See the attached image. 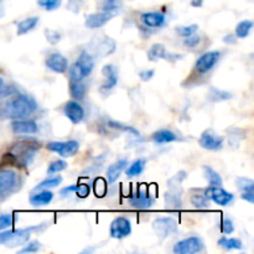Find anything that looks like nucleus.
I'll return each instance as SVG.
<instances>
[{
  "label": "nucleus",
  "instance_id": "a211bd4d",
  "mask_svg": "<svg viewBox=\"0 0 254 254\" xmlns=\"http://www.w3.org/2000/svg\"><path fill=\"white\" fill-rule=\"evenodd\" d=\"M114 17L113 14H109V12L101 11L96 12V14H91L87 16L86 21H84V25L88 29H99V27L104 26L107 22L111 21Z\"/></svg>",
  "mask_w": 254,
  "mask_h": 254
},
{
  "label": "nucleus",
  "instance_id": "dca6fc26",
  "mask_svg": "<svg viewBox=\"0 0 254 254\" xmlns=\"http://www.w3.org/2000/svg\"><path fill=\"white\" fill-rule=\"evenodd\" d=\"M11 129L15 134H36L39 131V126L36 122L30 119H14L11 122Z\"/></svg>",
  "mask_w": 254,
  "mask_h": 254
},
{
  "label": "nucleus",
  "instance_id": "f704fd0d",
  "mask_svg": "<svg viewBox=\"0 0 254 254\" xmlns=\"http://www.w3.org/2000/svg\"><path fill=\"white\" fill-rule=\"evenodd\" d=\"M104 159H107V156L101 155L99 158H97L96 160L93 161V164H92L89 168H87V170H84L83 173H82V175L89 176V175H94V174L98 173V171L102 169V166H103Z\"/></svg>",
  "mask_w": 254,
  "mask_h": 254
},
{
  "label": "nucleus",
  "instance_id": "a18cd8bd",
  "mask_svg": "<svg viewBox=\"0 0 254 254\" xmlns=\"http://www.w3.org/2000/svg\"><path fill=\"white\" fill-rule=\"evenodd\" d=\"M41 248V243L39 241H32L29 245L25 246L21 251H19V253H36L37 251H40Z\"/></svg>",
  "mask_w": 254,
  "mask_h": 254
},
{
  "label": "nucleus",
  "instance_id": "5701e85b",
  "mask_svg": "<svg viewBox=\"0 0 254 254\" xmlns=\"http://www.w3.org/2000/svg\"><path fill=\"white\" fill-rule=\"evenodd\" d=\"M39 21L40 19L37 16H30V17H26V19L21 20V21L17 24V35L21 36V35H25L27 34V32L32 31V30L37 26Z\"/></svg>",
  "mask_w": 254,
  "mask_h": 254
},
{
  "label": "nucleus",
  "instance_id": "2f4dec72",
  "mask_svg": "<svg viewBox=\"0 0 254 254\" xmlns=\"http://www.w3.org/2000/svg\"><path fill=\"white\" fill-rule=\"evenodd\" d=\"M232 98V94L230 92L222 91V89H218L212 87L208 92V99L212 102H222V101H227V99Z\"/></svg>",
  "mask_w": 254,
  "mask_h": 254
},
{
  "label": "nucleus",
  "instance_id": "aec40b11",
  "mask_svg": "<svg viewBox=\"0 0 254 254\" xmlns=\"http://www.w3.org/2000/svg\"><path fill=\"white\" fill-rule=\"evenodd\" d=\"M128 166V159H121V160L116 161L112 165L108 166L107 169V180L109 184H114L119 179V176L122 175L126 168Z\"/></svg>",
  "mask_w": 254,
  "mask_h": 254
},
{
  "label": "nucleus",
  "instance_id": "e433bc0d",
  "mask_svg": "<svg viewBox=\"0 0 254 254\" xmlns=\"http://www.w3.org/2000/svg\"><path fill=\"white\" fill-rule=\"evenodd\" d=\"M67 166H68V164L64 160H55L52 161L49 165V168H47V174H49V175H52V174L61 173L64 169H67Z\"/></svg>",
  "mask_w": 254,
  "mask_h": 254
},
{
  "label": "nucleus",
  "instance_id": "7ed1b4c3",
  "mask_svg": "<svg viewBox=\"0 0 254 254\" xmlns=\"http://www.w3.org/2000/svg\"><path fill=\"white\" fill-rule=\"evenodd\" d=\"M94 59L88 51H82L77 61L69 67V78L72 82H81L92 73Z\"/></svg>",
  "mask_w": 254,
  "mask_h": 254
},
{
  "label": "nucleus",
  "instance_id": "49530a36",
  "mask_svg": "<svg viewBox=\"0 0 254 254\" xmlns=\"http://www.w3.org/2000/svg\"><path fill=\"white\" fill-rule=\"evenodd\" d=\"M201 42V37L197 34H192L188 37H184V45L188 47H196Z\"/></svg>",
  "mask_w": 254,
  "mask_h": 254
},
{
  "label": "nucleus",
  "instance_id": "20e7f679",
  "mask_svg": "<svg viewBox=\"0 0 254 254\" xmlns=\"http://www.w3.org/2000/svg\"><path fill=\"white\" fill-rule=\"evenodd\" d=\"M47 150L52 153L59 154L62 158H71L78 153L79 143L77 140H67V141H50L46 145Z\"/></svg>",
  "mask_w": 254,
  "mask_h": 254
},
{
  "label": "nucleus",
  "instance_id": "c9c22d12",
  "mask_svg": "<svg viewBox=\"0 0 254 254\" xmlns=\"http://www.w3.org/2000/svg\"><path fill=\"white\" fill-rule=\"evenodd\" d=\"M236 185L240 189L242 192L245 191H254V181L250 178H237L236 180Z\"/></svg>",
  "mask_w": 254,
  "mask_h": 254
},
{
  "label": "nucleus",
  "instance_id": "393cba45",
  "mask_svg": "<svg viewBox=\"0 0 254 254\" xmlns=\"http://www.w3.org/2000/svg\"><path fill=\"white\" fill-rule=\"evenodd\" d=\"M165 202L168 207L171 208H181L183 201H181V191L173 189L171 191L165 193Z\"/></svg>",
  "mask_w": 254,
  "mask_h": 254
},
{
  "label": "nucleus",
  "instance_id": "4d7b16f0",
  "mask_svg": "<svg viewBox=\"0 0 254 254\" xmlns=\"http://www.w3.org/2000/svg\"><path fill=\"white\" fill-rule=\"evenodd\" d=\"M4 12H5V10H4V5H2V2L0 1V19H1V17L4 16Z\"/></svg>",
  "mask_w": 254,
  "mask_h": 254
},
{
  "label": "nucleus",
  "instance_id": "6ab92c4d",
  "mask_svg": "<svg viewBox=\"0 0 254 254\" xmlns=\"http://www.w3.org/2000/svg\"><path fill=\"white\" fill-rule=\"evenodd\" d=\"M102 73L104 76V82L102 84V91H111L118 83V71L113 64H106L102 68Z\"/></svg>",
  "mask_w": 254,
  "mask_h": 254
},
{
  "label": "nucleus",
  "instance_id": "f8f14e48",
  "mask_svg": "<svg viewBox=\"0 0 254 254\" xmlns=\"http://www.w3.org/2000/svg\"><path fill=\"white\" fill-rule=\"evenodd\" d=\"M223 143H225L223 136L210 133V131H205V133H202L201 134L200 139H198V144H200L201 148L206 149V150H211V151L221 150V149L223 148Z\"/></svg>",
  "mask_w": 254,
  "mask_h": 254
},
{
  "label": "nucleus",
  "instance_id": "864d4df0",
  "mask_svg": "<svg viewBox=\"0 0 254 254\" xmlns=\"http://www.w3.org/2000/svg\"><path fill=\"white\" fill-rule=\"evenodd\" d=\"M241 197L250 203H254V191H245V192H242Z\"/></svg>",
  "mask_w": 254,
  "mask_h": 254
},
{
  "label": "nucleus",
  "instance_id": "423d86ee",
  "mask_svg": "<svg viewBox=\"0 0 254 254\" xmlns=\"http://www.w3.org/2000/svg\"><path fill=\"white\" fill-rule=\"evenodd\" d=\"M203 247H205V245H203L202 240L200 237H197V236H192V237L179 241L174 246L173 251L176 254H193L201 252L203 250Z\"/></svg>",
  "mask_w": 254,
  "mask_h": 254
},
{
  "label": "nucleus",
  "instance_id": "f257e3e1",
  "mask_svg": "<svg viewBox=\"0 0 254 254\" xmlns=\"http://www.w3.org/2000/svg\"><path fill=\"white\" fill-rule=\"evenodd\" d=\"M37 109V103L26 94H16L0 108V119H22Z\"/></svg>",
  "mask_w": 254,
  "mask_h": 254
},
{
  "label": "nucleus",
  "instance_id": "09e8293b",
  "mask_svg": "<svg viewBox=\"0 0 254 254\" xmlns=\"http://www.w3.org/2000/svg\"><path fill=\"white\" fill-rule=\"evenodd\" d=\"M82 4H83L82 0H68V2H67V9L71 10L74 14H77V12H79V10H81Z\"/></svg>",
  "mask_w": 254,
  "mask_h": 254
},
{
  "label": "nucleus",
  "instance_id": "f3484780",
  "mask_svg": "<svg viewBox=\"0 0 254 254\" xmlns=\"http://www.w3.org/2000/svg\"><path fill=\"white\" fill-rule=\"evenodd\" d=\"M140 20L146 27H150V29H158V27L164 26L166 22L165 15L159 11L143 12L140 15Z\"/></svg>",
  "mask_w": 254,
  "mask_h": 254
},
{
  "label": "nucleus",
  "instance_id": "5fc2aeb1",
  "mask_svg": "<svg viewBox=\"0 0 254 254\" xmlns=\"http://www.w3.org/2000/svg\"><path fill=\"white\" fill-rule=\"evenodd\" d=\"M202 2H203V0H191V5L195 7L202 6Z\"/></svg>",
  "mask_w": 254,
  "mask_h": 254
},
{
  "label": "nucleus",
  "instance_id": "de8ad7c7",
  "mask_svg": "<svg viewBox=\"0 0 254 254\" xmlns=\"http://www.w3.org/2000/svg\"><path fill=\"white\" fill-rule=\"evenodd\" d=\"M221 231H222L225 235H232L235 232V225L231 220L228 218H225V220L221 222Z\"/></svg>",
  "mask_w": 254,
  "mask_h": 254
},
{
  "label": "nucleus",
  "instance_id": "4be33fe9",
  "mask_svg": "<svg viewBox=\"0 0 254 254\" xmlns=\"http://www.w3.org/2000/svg\"><path fill=\"white\" fill-rule=\"evenodd\" d=\"M154 141L156 144H168V143H174V141L179 140L178 135H176L174 131L169 130V129H161V130L155 131L151 136Z\"/></svg>",
  "mask_w": 254,
  "mask_h": 254
},
{
  "label": "nucleus",
  "instance_id": "0eeeda50",
  "mask_svg": "<svg viewBox=\"0 0 254 254\" xmlns=\"http://www.w3.org/2000/svg\"><path fill=\"white\" fill-rule=\"evenodd\" d=\"M221 59L220 51H208L201 55L195 64V71L200 74H206L217 64Z\"/></svg>",
  "mask_w": 254,
  "mask_h": 254
},
{
  "label": "nucleus",
  "instance_id": "1a4fd4ad",
  "mask_svg": "<svg viewBox=\"0 0 254 254\" xmlns=\"http://www.w3.org/2000/svg\"><path fill=\"white\" fill-rule=\"evenodd\" d=\"M131 233V222L127 217H116L111 223L109 227V235L114 240H123L130 236Z\"/></svg>",
  "mask_w": 254,
  "mask_h": 254
},
{
  "label": "nucleus",
  "instance_id": "79ce46f5",
  "mask_svg": "<svg viewBox=\"0 0 254 254\" xmlns=\"http://www.w3.org/2000/svg\"><path fill=\"white\" fill-rule=\"evenodd\" d=\"M14 226V216L11 213H2L0 215V231H4Z\"/></svg>",
  "mask_w": 254,
  "mask_h": 254
},
{
  "label": "nucleus",
  "instance_id": "39448f33",
  "mask_svg": "<svg viewBox=\"0 0 254 254\" xmlns=\"http://www.w3.org/2000/svg\"><path fill=\"white\" fill-rule=\"evenodd\" d=\"M153 230L159 240L164 241L178 231V222L171 217H159L153 222Z\"/></svg>",
  "mask_w": 254,
  "mask_h": 254
},
{
  "label": "nucleus",
  "instance_id": "6e6d98bb",
  "mask_svg": "<svg viewBox=\"0 0 254 254\" xmlns=\"http://www.w3.org/2000/svg\"><path fill=\"white\" fill-rule=\"evenodd\" d=\"M223 41L225 42H235L236 41V37H235V35H227V36L225 37V39H223Z\"/></svg>",
  "mask_w": 254,
  "mask_h": 254
},
{
  "label": "nucleus",
  "instance_id": "4c0bfd02",
  "mask_svg": "<svg viewBox=\"0 0 254 254\" xmlns=\"http://www.w3.org/2000/svg\"><path fill=\"white\" fill-rule=\"evenodd\" d=\"M15 93H16V89L12 86H10V84H5L2 78H0V103H1L5 98H7V97L12 96V94Z\"/></svg>",
  "mask_w": 254,
  "mask_h": 254
},
{
  "label": "nucleus",
  "instance_id": "72a5a7b5",
  "mask_svg": "<svg viewBox=\"0 0 254 254\" xmlns=\"http://www.w3.org/2000/svg\"><path fill=\"white\" fill-rule=\"evenodd\" d=\"M69 93L73 97L76 101H79L84 97V93H86V86L81 82H72L69 84Z\"/></svg>",
  "mask_w": 254,
  "mask_h": 254
},
{
  "label": "nucleus",
  "instance_id": "c85d7f7f",
  "mask_svg": "<svg viewBox=\"0 0 254 254\" xmlns=\"http://www.w3.org/2000/svg\"><path fill=\"white\" fill-rule=\"evenodd\" d=\"M108 127L112 129H116V130L119 131H126V133L131 134L135 138H139L140 136V133H139L138 129H135L134 127L128 126V124H123L121 122H116V121H108Z\"/></svg>",
  "mask_w": 254,
  "mask_h": 254
},
{
  "label": "nucleus",
  "instance_id": "473e14b6",
  "mask_svg": "<svg viewBox=\"0 0 254 254\" xmlns=\"http://www.w3.org/2000/svg\"><path fill=\"white\" fill-rule=\"evenodd\" d=\"M253 29V21L252 20H243L236 27V36L238 39H245L250 35L251 30Z\"/></svg>",
  "mask_w": 254,
  "mask_h": 254
},
{
  "label": "nucleus",
  "instance_id": "58836bf2",
  "mask_svg": "<svg viewBox=\"0 0 254 254\" xmlns=\"http://www.w3.org/2000/svg\"><path fill=\"white\" fill-rule=\"evenodd\" d=\"M94 193H96L97 197H103L107 193V183L104 179L98 178L94 180Z\"/></svg>",
  "mask_w": 254,
  "mask_h": 254
},
{
  "label": "nucleus",
  "instance_id": "9b49d317",
  "mask_svg": "<svg viewBox=\"0 0 254 254\" xmlns=\"http://www.w3.org/2000/svg\"><path fill=\"white\" fill-rule=\"evenodd\" d=\"M17 185V175L15 171L9 169L0 170V196H5L11 192Z\"/></svg>",
  "mask_w": 254,
  "mask_h": 254
},
{
  "label": "nucleus",
  "instance_id": "37998d69",
  "mask_svg": "<svg viewBox=\"0 0 254 254\" xmlns=\"http://www.w3.org/2000/svg\"><path fill=\"white\" fill-rule=\"evenodd\" d=\"M76 193L79 198H86L88 197V195L91 193V188L87 184H77Z\"/></svg>",
  "mask_w": 254,
  "mask_h": 254
},
{
  "label": "nucleus",
  "instance_id": "c03bdc74",
  "mask_svg": "<svg viewBox=\"0 0 254 254\" xmlns=\"http://www.w3.org/2000/svg\"><path fill=\"white\" fill-rule=\"evenodd\" d=\"M45 35H46L47 41H49L51 45H56L57 42L61 40V34L55 31V30H50V29L45 30Z\"/></svg>",
  "mask_w": 254,
  "mask_h": 254
},
{
  "label": "nucleus",
  "instance_id": "3c124183",
  "mask_svg": "<svg viewBox=\"0 0 254 254\" xmlns=\"http://www.w3.org/2000/svg\"><path fill=\"white\" fill-rule=\"evenodd\" d=\"M188 178V174L185 173V171H180V173H178V175H175L174 176L173 179H171L170 181H174V185H175V188L176 186H179V184H181L183 183L184 180H185V179ZM169 186H173V184H171V185H169Z\"/></svg>",
  "mask_w": 254,
  "mask_h": 254
},
{
  "label": "nucleus",
  "instance_id": "f03ea898",
  "mask_svg": "<svg viewBox=\"0 0 254 254\" xmlns=\"http://www.w3.org/2000/svg\"><path fill=\"white\" fill-rule=\"evenodd\" d=\"M39 150L40 145L36 141L21 140L12 144L9 153L4 155V159L7 163H11L14 166L27 168L34 161Z\"/></svg>",
  "mask_w": 254,
  "mask_h": 254
},
{
  "label": "nucleus",
  "instance_id": "ea45409f",
  "mask_svg": "<svg viewBox=\"0 0 254 254\" xmlns=\"http://www.w3.org/2000/svg\"><path fill=\"white\" fill-rule=\"evenodd\" d=\"M37 4L42 9L47 10V11H52V10H56L61 6L62 0H37Z\"/></svg>",
  "mask_w": 254,
  "mask_h": 254
},
{
  "label": "nucleus",
  "instance_id": "7c9ffc66",
  "mask_svg": "<svg viewBox=\"0 0 254 254\" xmlns=\"http://www.w3.org/2000/svg\"><path fill=\"white\" fill-rule=\"evenodd\" d=\"M191 205L195 208H198V210H203V208L210 207V198L205 195V193H195V195L191 196L190 198Z\"/></svg>",
  "mask_w": 254,
  "mask_h": 254
},
{
  "label": "nucleus",
  "instance_id": "cd10ccee",
  "mask_svg": "<svg viewBox=\"0 0 254 254\" xmlns=\"http://www.w3.org/2000/svg\"><path fill=\"white\" fill-rule=\"evenodd\" d=\"M62 183V176L60 175H55V176H50V178L45 179L44 181L36 185V188L34 189L35 191H40V190H50V189H55L57 188L59 185H61Z\"/></svg>",
  "mask_w": 254,
  "mask_h": 254
},
{
  "label": "nucleus",
  "instance_id": "2eb2a0df",
  "mask_svg": "<svg viewBox=\"0 0 254 254\" xmlns=\"http://www.w3.org/2000/svg\"><path fill=\"white\" fill-rule=\"evenodd\" d=\"M45 64L56 73H64L68 69V60L61 54H51L45 61Z\"/></svg>",
  "mask_w": 254,
  "mask_h": 254
},
{
  "label": "nucleus",
  "instance_id": "6e6552de",
  "mask_svg": "<svg viewBox=\"0 0 254 254\" xmlns=\"http://www.w3.org/2000/svg\"><path fill=\"white\" fill-rule=\"evenodd\" d=\"M205 195L218 206H228L235 201V195L226 191L221 186H208L205 190Z\"/></svg>",
  "mask_w": 254,
  "mask_h": 254
},
{
  "label": "nucleus",
  "instance_id": "b1692460",
  "mask_svg": "<svg viewBox=\"0 0 254 254\" xmlns=\"http://www.w3.org/2000/svg\"><path fill=\"white\" fill-rule=\"evenodd\" d=\"M145 165H146V160L145 159H136V160H134L133 163L130 164V165L127 168V171H126V175L128 176V178H135V176H140L141 174H143L144 169H145Z\"/></svg>",
  "mask_w": 254,
  "mask_h": 254
},
{
  "label": "nucleus",
  "instance_id": "a19ab883",
  "mask_svg": "<svg viewBox=\"0 0 254 254\" xmlns=\"http://www.w3.org/2000/svg\"><path fill=\"white\" fill-rule=\"evenodd\" d=\"M198 30V26L196 24H192V25H188V26H179L178 29H176V32L179 34V36L181 37H188L190 36V35L192 34H196Z\"/></svg>",
  "mask_w": 254,
  "mask_h": 254
},
{
  "label": "nucleus",
  "instance_id": "4468645a",
  "mask_svg": "<svg viewBox=\"0 0 254 254\" xmlns=\"http://www.w3.org/2000/svg\"><path fill=\"white\" fill-rule=\"evenodd\" d=\"M64 116L71 121V123L78 124L84 118V109L77 101H69L64 107Z\"/></svg>",
  "mask_w": 254,
  "mask_h": 254
},
{
  "label": "nucleus",
  "instance_id": "603ef678",
  "mask_svg": "<svg viewBox=\"0 0 254 254\" xmlns=\"http://www.w3.org/2000/svg\"><path fill=\"white\" fill-rule=\"evenodd\" d=\"M76 189H77V185H71V186H67V188L62 189L61 190V196L62 197H64V196H68L69 193H74L76 192Z\"/></svg>",
  "mask_w": 254,
  "mask_h": 254
},
{
  "label": "nucleus",
  "instance_id": "a878e982",
  "mask_svg": "<svg viewBox=\"0 0 254 254\" xmlns=\"http://www.w3.org/2000/svg\"><path fill=\"white\" fill-rule=\"evenodd\" d=\"M203 175H205V179L207 180L208 185L210 186H222L223 181L222 178H221L220 174L217 173L216 170H213L211 166H203Z\"/></svg>",
  "mask_w": 254,
  "mask_h": 254
},
{
  "label": "nucleus",
  "instance_id": "9d476101",
  "mask_svg": "<svg viewBox=\"0 0 254 254\" xmlns=\"http://www.w3.org/2000/svg\"><path fill=\"white\" fill-rule=\"evenodd\" d=\"M155 203V198L149 195L146 191L138 190L129 197V205L135 210H149Z\"/></svg>",
  "mask_w": 254,
  "mask_h": 254
},
{
  "label": "nucleus",
  "instance_id": "ddd939ff",
  "mask_svg": "<svg viewBox=\"0 0 254 254\" xmlns=\"http://www.w3.org/2000/svg\"><path fill=\"white\" fill-rule=\"evenodd\" d=\"M180 59H183L181 55L169 54L166 47L161 44H154L148 51V60L151 62L159 61V60H168V61L174 62Z\"/></svg>",
  "mask_w": 254,
  "mask_h": 254
},
{
  "label": "nucleus",
  "instance_id": "c756f323",
  "mask_svg": "<svg viewBox=\"0 0 254 254\" xmlns=\"http://www.w3.org/2000/svg\"><path fill=\"white\" fill-rule=\"evenodd\" d=\"M122 9V0H102L101 10L109 14H118Z\"/></svg>",
  "mask_w": 254,
  "mask_h": 254
},
{
  "label": "nucleus",
  "instance_id": "412c9836",
  "mask_svg": "<svg viewBox=\"0 0 254 254\" xmlns=\"http://www.w3.org/2000/svg\"><path fill=\"white\" fill-rule=\"evenodd\" d=\"M54 200V193L49 190H40V192L34 193L30 196L29 201L34 207H42V206H47L49 203L52 202Z\"/></svg>",
  "mask_w": 254,
  "mask_h": 254
},
{
  "label": "nucleus",
  "instance_id": "8fccbe9b",
  "mask_svg": "<svg viewBox=\"0 0 254 254\" xmlns=\"http://www.w3.org/2000/svg\"><path fill=\"white\" fill-rule=\"evenodd\" d=\"M154 76H155V71L154 69H144V71L139 72V78L144 82L150 81Z\"/></svg>",
  "mask_w": 254,
  "mask_h": 254
},
{
  "label": "nucleus",
  "instance_id": "bb28decb",
  "mask_svg": "<svg viewBox=\"0 0 254 254\" xmlns=\"http://www.w3.org/2000/svg\"><path fill=\"white\" fill-rule=\"evenodd\" d=\"M217 245L221 248L226 251H232V250H242L243 243L242 241L238 240V238H227V237H221L218 240Z\"/></svg>",
  "mask_w": 254,
  "mask_h": 254
}]
</instances>
